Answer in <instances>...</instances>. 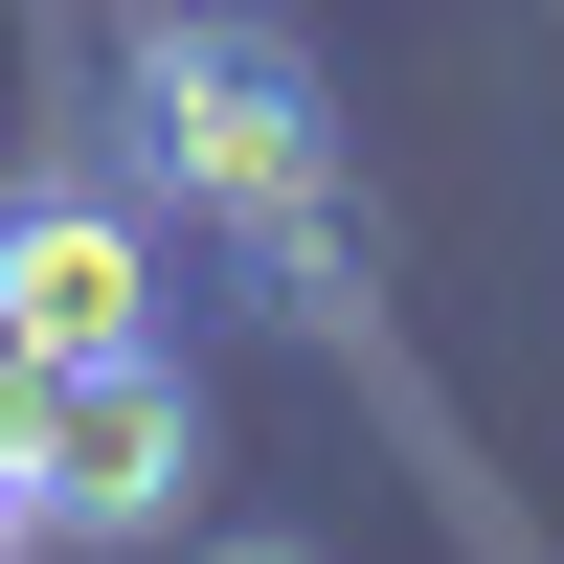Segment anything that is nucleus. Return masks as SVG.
Listing matches in <instances>:
<instances>
[{
	"label": "nucleus",
	"mask_w": 564,
	"mask_h": 564,
	"mask_svg": "<svg viewBox=\"0 0 564 564\" xmlns=\"http://www.w3.org/2000/svg\"><path fill=\"white\" fill-rule=\"evenodd\" d=\"M181 497H204V384H181V339L45 361V542H181Z\"/></svg>",
	"instance_id": "2"
},
{
	"label": "nucleus",
	"mask_w": 564,
	"mask_h": 564,
	"mask_svg": "<svg viewBox=\"0 0 564 564\" xmlns=\"http://www.w3.org/2000/svg\"><path fill=\"white\" fill-rule=\"evenodd\" d=\"M181 564H316V542H181Z\"/></svg>",
	"instance_id": "5"
},
{
	"label": "nucleus",
	"mask_w": 564,
	"mask_h": 564,
	"mask_svg": "<svg viewBox=\"0 0 564 564\" xmlns=\"http://www.w3.org/2000/svg\"><path fill=\"white\" fill-rule=\"evenodd\" d=\"M159 339V226L113 181H0V361H113Z\"/></svg>",
	"instance_id": "3"
},
{
	"label": "nucleus",
	"mask_w": 564,
	"mask_h": 564,
	"mask_svg": "<svg viewBox=\"0 0 564 564\" xmlns=\"http://www.w3.org/2000/svg\"><path fill=\"white\" fill-rule=\"evenodd\" d=\"M23 542H45V475H23V452H0V564H23Z\"/></svg>",
	"instance_id": "4"
},
{
	"label": "nucleus",
	"mask_w": 564,
	"mask_h": 564,
	"mask_svg": "<svg viewBox=\"0 0 564 564\" xmlns=\"http://www.w3.org/2000/svg\"><path fill=\"white\" fill-rule=\"evenodd\" d=\"M113 113H135V181H159V204L316 249V204H339V90H316L294 23H135Z\"/></svg>",
	"instance_id": "1"
}]
</instances>
